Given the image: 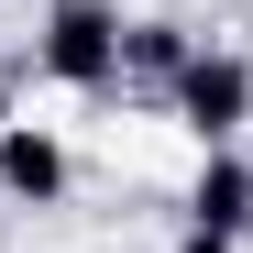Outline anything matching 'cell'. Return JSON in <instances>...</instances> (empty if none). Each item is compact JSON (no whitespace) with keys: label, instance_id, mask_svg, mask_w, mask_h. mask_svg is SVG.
<instances>
[{"label":"cell","instance_id":"1","mask_svg":"<svg viewBox=\"0 0 253 253\" xmlns=\"http://www.w3.org/2000/svg\"><path fill=\"white\" fill-rule=\"evenodd\" d=\"M33 66L77 99H110L121 88V0H44L33 22Z\"/></svg>","mask_w":253,"mask_h":253},{"label":"cell","instance_id":"9","mask_svg":"<svg viewBox=\"0 0 253 253\" xmlns=\"http://www.w3.org/2000/svg\"><path fill=\"white\" fill-rule=\"evenodd\" d=\"M242 154H253V143H242Z\"/></svg>","mask_w":253,"mask_h":253},{"label":"cell","instance_id":"8","mask_svg":"<svg viewBox=\"0 0 253 253\" xmlns=\"http://www.w3.org/2000/svg\"><path fill=\"white\" fill-rule=\"evenodd\" d=\"M0 242H11V198H0Z\"/></svg>","mask_w":253,"mask_h":253},{"label":"cell","instance_id":"4","mask_svg":"<svg viewBox=\"0 0 253 253\" xmlns=\"http://www.w3.org/2000/svg\"><path fill=\"white\" fill-rule=\"evenodd\" d=\"M176 220H187V231H231V242H253V154H242V143L198 154V176H187V198H176Z\"/></svg>","mask_w":253,"mask_h":253},{"label":"cell","instance_id":"3","mask_svg":"<svg viewBox=\"0 0 253 253\" xmlns=\"http://www.w3.org/2000/svg\"><path fill=\"white\" fill-rule=\"evenodd\" d=\"M77 187V154L44 132V121H0V198L11 209H55Z\"/></svg>","mask_w":253,"mask_h":253},{"label":"cell","instance_id":"5","mask_svg":"<svg viewBox=\"0 0 253 253\" xmlns=\"http://www.w3.org/2000/svg\"><path fill=\"white\" fill-rule=\"evenodd\" d=\"M187 55H198V33L176 22V11H143V22H121V88H176L187 77Z\"/></svg>","mask_w":253,"mask_h":253},{"label":"cell","instance_id":"7","mask_svg":"<svg viewBox=\"0 0 253 253\" xmlns=\"http://www.w3.org/2000/svg\"><path fill=\"white\" fill-rule=\"evenodd\" d=\"M0 110H11V55H0Z\"/></svg>","mask_w":253,"mask_h":253},{"label":"cell","instance_id":"2","mask_svg":"<svg viewBox=\"0 0 253 253\" xmlns=\"http://www.w3.org/2000/svg\"><path fill=\"white\" fill-rule=\"evenodd\" d=\"M165 110H176V132H187L198 154L253 143V55H242V44H198L187 77L165 88Z\"/></svg>","mask_w":253,"mask_h":253},{"label":"cell","instance_id":"6","mask_svg":"<svg viewBox=\"0 0 253 253\" xmlns=\"http://www.w3.org/2000/svg\"><path fill=\"white\" fill-rule=\"evenodd\" d=\"M165 253H242V242H231V231H187V220H176V242H165Z\"/></svg>","mask_w":253,"mask_h":253}]
</instances>
